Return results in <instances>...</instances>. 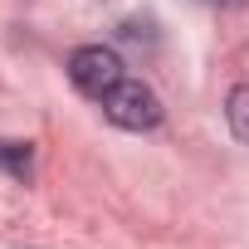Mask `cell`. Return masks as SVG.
Here are the masks:
<instances>
[{
    "label": "cell",
    "mask_w": 249,
    "mask_h": 249,
    "mask_svg": "<svg viewBox=\"0 0 249 249\" xmlns=\"http://www.w3.org/2000/svg\"><path fill=\"white\" fill-rule=\"evenodd\" d=\"M103 117L112 122V127H127V132H147L161 122V98L142 83V78H122L117 88H107L103 98Z\"/></svg>",
    "instance_id": "1"
},
{
    "label": "cell",
    "mask_w": 249,
    "mask_h": 249,
    "mask_svg": "<svg viewBox=\"0 0 249 249\" xmlns=\"http://www.w3.org/2000/svg\"><path fill=\"white\" fill-rule=\"evenodd\" d=\"M69 78H73V88H78L83 98H103L107 88H117L127 73H122L117 49H107V44H83V49L69 54Z\"/></svg>",
    "instance_id": "2"
},
{
    "label": "cell",
    "mask_w": 249,
    "mask_h": 249,
    "mask_svg": "<svg viewBox=\"0 0 249 249\" xmlns=\"http://www.w3.org/2000/svg\"><path fill=\"white\" fill-rule=\"evenodd\" d=\"M225 117H230V132L249 147V83L230 88V98H225Z\"/></svg>",
    "instance_id": "3"
},
{
    "label": "cell",
    "mask_w": 249,
    "mask_h": 249,
    "mask_svg": "<svg viewBox=\"0 0 249 249\" xmlns=\"http://www.w3.org/2000/svg\"><path fill=\"white\" fill-rule=\"evenodd\" d=\"M0 171L10 176H30V142H0Z\"/></svg>",
    "instance_id": "4"
},
{
    "label": "cell",
    "mask_w": 249,
    "mask_h": 249,
    "mask_svg": "<svg viewBox=\"0 0 249 249\" xmlns=\"http://www.w3.org/2000/svg\"><path fill=\"white\" fill-rule=\"evenodd\" d=\"M205 5H225L230 10V5H244V0H205Z\"/></svg>",
    "instance_id": "5"
}]
</instances>
